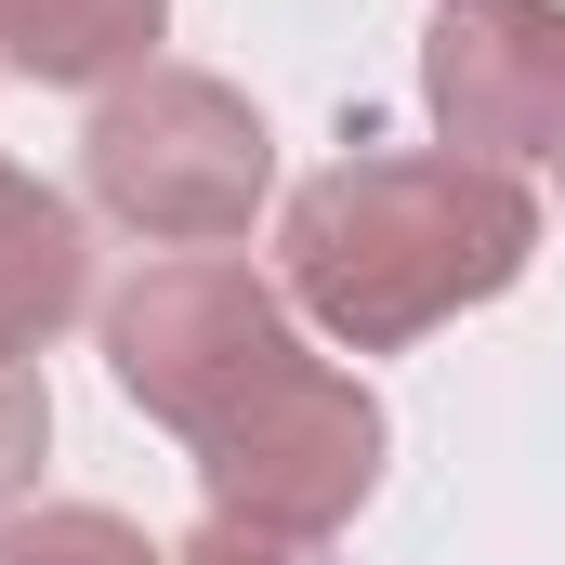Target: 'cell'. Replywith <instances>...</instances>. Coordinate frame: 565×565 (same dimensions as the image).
Returning a JSON list of instances; mask_svg holds the SVG:
<instances>
[{
	"mask_svg": "<svg viewBox=\"0 0 565 565\" xmlns=\"http://www.w3.org/2000/svg\"><path fill=\"white\" fill-rule=\"evenodd\" d=\"M422 93L460 158H565V0H434Z\"/></svg>",
	"mask_w": 565,
	"mask_h": 565,
	"instance_id": "5",
	"label": "cell"
},
{
	"mask_svg": "<svg viewBox=\"0 0 565 565\" xmlns=\"http://www.w3.org/2000/svg\"><path fill=\"white\" fill-rule=\"evenodd\" d=\"M526 250H540V198L487 158H342L277 224L289 302L355 355H395L460 302H500Z\"/></svg>",
	"mask_w": 565,
	"mask_h": 565,
	"instance_id": "1",
	"label": "cell"
},
{
	"mask_svg": "<svg viewBox=\"0 0 565 565\" xmlns=\"http://www.w3.org/2000/svg\"><path fill=\"white\" fill-rule=\"evenodd\" d=\"M106 369H119V395L145 422H171L198 447L302 369V329H289V289H264L224 250H184V264H145L106 302Z\"/></svg>",
	"mask_w": 565,
	"mask_h": 565,
	"instance_id": "3",
	"label": "cell"
},
{
	"mask_svg": "<svg viewBox=\"0 0 565 565\" xmlns=\"http://www.w3.org/2000/svg\"><path fill=\"white\" fill-rule=\"evenodd\" d=\"M171 0H0V66L53 79V93H119L158 53Z\"/></svg>",
	"mask_w": 565,
	"mask_h": 565,
	"instance_id": "7",
	"label": "cell"
},
{
	"mask_svg": "<svg viewBox=\"0 0 565 565\" xmlns=\"http://www.w3.org/2000/svg\"><path fill=\"white\" fill-rule=\"evenodd\" d=\"M40 447H53V395H40L26 355H0V513L40 487Z\"/></svg>",
	"mask_w": 565,
	"mask_h": 565,
	"instance_id": "9",
	"label": "cell"
},
{
	"mask_svg": "<svg viewBox=\"0 0 565 565\" xmlns=\"http://www.w3.org/2000/svg\"><path fill=\"white\" fill-rule=\"evenodd\" d=\"M0 565H158V553H145L132 513H106V500H53V513H13V526H0Z\"/></svg>",
	"mask_w": 565,
	"mask_h": 565,
	"instance_id": "8",
	"label": "cell"
},
{
	"mask_svg": "<svg viewBox=\"0 0 565 565\" xmlns=\"http://www.w3.org/2000/svg\"><path fill=\"white\" fill-rule=\"evenodd\" d=\"M158 565H329V553H316V540H264V526H224V513H211L184 553H158Z\"/></svg>",
	"mask_w": 565,
	"mask_h": 565,
	"instance_id": "10",
	"label": "cell"
},
{
	"mask_svg": "<svg viewBox=\"0 0 565 565\" xmlns=\"http://www.w3.org/2000/svg\"><path fill=\"white\" fill-rule=\"evenodd\" d=\"M79 302H93V237H79V211L0 158V355H40Z\"/></svg>",
	"mask_w": 565,
	"mask_h": 565,
	"instance_id": "6",
	"label": "cell"
},
{
	"mask_svg": "<svg viewBox=\"0 0 565 565\" xmlns=\"http://www.w3.org/2000/svg\"><path fill=\"white\" fill-rule=\"evenodd\" d=\"M79 171H93V211H119L132 237H171V250H211V237H250L264 184H277V132L237 79L211 66H132L93 132H79Z\"/></svg>",
	"mask_w": 565,
	"mask_h": 565,
	"instance_id": "2",
	"label": "cell"
},
{
	"mask_svg": "<svg viewBox=\"0 0 565 565\" xmlns=\"http://www.w3.org/2000/svg\"><path fill=\"white\" fill-rule=\"evenodd\" d=\"M198 487H211V513H224V526L329 540V526L382 487V395L302 355L277 395H250L224 434H198Z\"/></svg>",
	"mask_w": 565,
	"mask_h": 565,
	"instance_id": "4",
	"label": "cell"
}]
</instances>
